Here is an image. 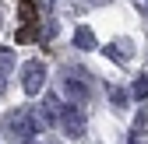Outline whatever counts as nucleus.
Wrapping results in <instances>:
<instances>
[{"mask_svg":"<svg viewBox=\"0 0 148 144\" xmlns=\"http://www.w3.org/2000/svg\"><path fill=\"white\" fill-rule=\"evenodd\" d=\"M14 127H18V134H21V137H28V134H35V123L21 113V116H14Z\"/></svg>","mask_w":148,"mask_h":144,"instance_id":"nucleus-2","label":"nucleus"},{"mask_svg":"<svg viewBox=\"0 0 148 144\" xmlns=\"http://www.w3.org/2000/svg\"><path fill=\"white\" fill-rule=\"evenodd\" d=\"M42 77H46V67H42L39 60H28V63L21 67V84H25L28 95H35V92L42 88Z\"/></svg>","mask_w":148,"mask_h":144,"instance_id":"nucleus-1","label":"nucleus"},{"mask_svg":"<svg viewBox=\"0 0 148 144\" xmlns=\"http://www.w3.org/2000/svg\"><path fill=\"white\" fill-rule=\"evenodd\" d=\"M74 42H78L81 49H92V32H88V28H78V35H74Z\"/></svg>","mask_w":148,"mask_h":144,"instance_id":"nucleus-3","label":"nucleus"},{"mask_svg":"<svg viewBox=\"0 0 148 144\" xmlns=\"http://www.w3.org/2000/svg\"><path fill=\"white\" fill-rule=\"evenodd\" d=\"M134 92H138V95L145 98V95H148V81H138V84H134Z\"/></svg>","mask_w":148,"mask_h":144,"instance_id":"nucleus-6","label":"nucleus"},{"mask_svg":"<svg viewBox=\"0 0 148 144\" xmlns=\"http://www.w3.org/2000/svg\"><path fill=\"white\" fill-rule=\"evenodd\" d=\"M67 130L78 137V130H81V120H78V116H67Z\"/></svg>","mask_w":148,"mask_h":144,"instance_id":"nucleus-5","label":"nucleus"},{"mask_svg":"<svg viewBox=\"0 0 148 144\" xmlns=\"http://www.w3.org/2000/svg\"><path fill=\"white\" fill-rule=\"evenodd\" d=\"M14 63V56H11V49L7 46H0V67H11Z\"/></svg>","mask_w":148,"mask_h":144,"instance_id":"nucleus-4","label":"nucleus"},{"mask_svg":"<svg viewBox=\"0 0 148 144\" xmlns=\"http://www.w3.org/2000/svg\"><path fill=\"white\" fill-rule=\"evenodd\" d=\"M0 92H4V77H0Z\"/></svg>","mask_w":148,"mask_h":144,"instance_id":"nucleus-7","label":"nucleus"}]
</instances>
